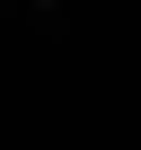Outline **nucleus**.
<instances>
[{
    "instance_id": "obj_1",
    "label": "nucleus",
    "mask_w": 141,
    "mask_h": 150,
    "mask_svg": "<svg viewBox=\"0 0 141 150\" xmlns=\"http://www.w3.org/2000/svg\"><path fill=\"white\" fill-rule=\"evenodd\" d=\"M35 9H53V0H35Z\"/></svg>"
}]
</instances>
